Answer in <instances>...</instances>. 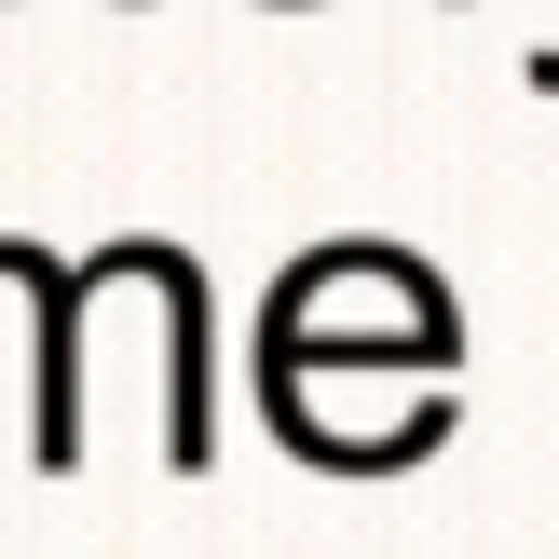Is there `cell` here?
Returning a JSON list of instances; mask_svg holds the SVG:
<instances>
[{
  "label": "cell",
  "mask_w": 559,
  "mask_h": 559,
  "mask_svg": "<svg viewBox=\"0 0 559 559\" xmlns=\"http://www.w3.org/2000/svg\"><path fill=\"white\" fill-rule=\"evenodd\" d=\"M533 96H559V41H533Z\"/></svg>",
  "instance_id": "obj_1"
}]
</instances>
